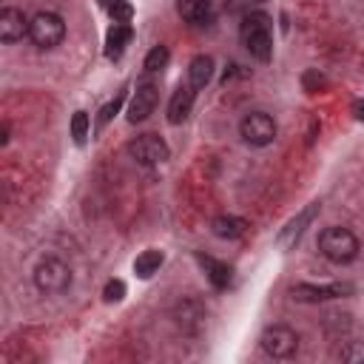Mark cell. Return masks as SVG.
I'll list each match as a JSON object with an SVG mask.
<instances>
[{
    "label": "cell",
    "mask_w": 364,
    "mask_h": 364,
    "mask_svg": "<svg viewBox=\"0 0 364 364\" xmlns=\"http://www.w3.org/2000/svg\"><path fill=\"white\" fill-rule=\"evenodd\" d=\"M239 37H242L245 48L256 60H262V63L270 60V54H273V34H270V17L264 11L245 14V20L239 26Z\"/></svg>",
    "instance_id": "6da1fadb"
},
{
    "label": "cell",
    "mask_w": 364,
    "mask_h": 364,
    "mask_svg": "<svg viewBox=\"0 0 364 364\" xmlns=\"http://www.w3.org/2000/svg\"><path fill=\"white\" fill-rule=\"evenodd\" d=\"M318 250L324 259H330L336 264H347L358 256V239L353 230L333 225V228H324L318 233Z\"/></svg>",
    "instance_id": "7a4b0ae2"
},
{
    "label": "cell",
    "mask_w": 364,
    "mask_h": 364,
    "mask_svg": "<svg viewBox=\"0 0 364 364\" xmlns=\"http://www.w3.org/2000/svg\"><path fill=\"white\" fill-rule=\"evenodd\" d=\"M28 37H31V43L37 48H54L65 37V23L54 11H37L28 20Z\"/></svg>",
    "instance_id": "3957f363"
},
{
    "label": "cell",
    "mask_w": 364,
    "mask_h": 364,
    "mask_svg": "<svg viewBox=\"0 0 364 364\" xmlns=\"http://www.w3.org/2000/svg\"><path fill=\"white\" fill-rule=\"evenodd\" d=\"M34 284H37V290L57 296V293L68 290V284H71V270H68L65 262L48 256V259H43V262L34 267Z\"/></svg>",
    "instance_id": "277c9868"
},
{
    "label": "cell",
    "mask_w": 364,
    "mask_h": 364,
    "mask_svg": "<svg viewBox=\"0 0 364 364\" xmlns=\"http://www.w3.org/2000/svg\"><path fill=\"white\" fill-rule=\"evenodd\" d=\"M239 134H242V139H245L247 145L264 148V145H270V142L276 139V122H273V117L264 114V111H250V114L242 119Z\"/></svg>",
    "instance_id": "5b68a950"
},
{
    "label": "cell",
    "mask_w": 364,
    "mask_h": 364,
    "mask_svg": "<svg viewBox=\"0 0 364 364\" xmlns=\"http://www.w3.org/2000/svg\"><path fill=\"white\" fill-rule=\"evenodd\" d=\"M128 154H131L139 165H159V162L168 159L171 151H168V145H165L162 136H156V134H142V136H136V139L128 142Z\"/></svg>",
    "instance_id": "8992f818"
},
{
    "label": "cell",
    "mask_w": 364,
    "mask_h": 364,
    "mask_svg": "<svg viewBox=\"0 0 364 364\" xmlns=\"http://www.w3.org/2000/svg\"><path fill=\"white\" fill-rule=\"evenodd\" d=\"M296 347H299V336L284 324H273L262 333V350L273 358H290Z\"/></svg>",
    "instance_id": "52a82bcc"
},
{
    "label": "cell",
    "mask_w": 364,
    "mask_h": 364,
    "mask_svg": "<svg viewBox=\"0 0 364 364\" xmlns=\"http://www.w3.org/2000/svg\"><path fill=\"white\" fill-rule=\"evenodd\" d=\"M156 85H151V82H145V85H139L136 91H134V97H131V105H128V122H142V119H148L151 114H154V108H156Z\"/></svg>",
    "instance_id": "ba28073f"
},
{
    "label": "cell",
    "mask_w": 364,
    "mask_h": 364,
    "mask_svg": "<svg viewBox=\"0 0 364 364\" xmlns=\"http://www.w3.org/2000/svg\"><path fill=\"white\" fill-rule=\"evenodd\" d=\"M23 34H28V20L23 17L20 9L6 6L0 11V40L3 43H17Z\"/></svg>",
    "instance_id": "9c48e42d"
},
{
    "label": "cell",
    "mask_w": 364,
    "mask_h": 364,
    "mask_svg": "<svg viewBox=\"0 0 364 364\" xmlns=\"http://www.w3.org/2000/svg\"><path fill=\"white\" fill-rule=\"evenodd\" d=\"M193 100H196V88L193 85H179L173 91L171 102H168V122H173V125L185 122L191 108H193Z\"/></svg>",
    "instance_id": "30bf717a"
},
{
    "label": "cell",
    "mask_w": 364,
    "mask_h": 364,
    "mask_svg": "<svg viewBox=\"0 0 364 364\" xmlns=\"http://www.w3.org/2000/svg\"><path fill=\"white\" fill-rule=\"evenodd\" d=\"M347 284H327V287H313V284H296L293 287V299L299 301H324V299H336L341 293H347Z\"/></svg>",
    "instance_id": "8fae6325"
},
{
    "label": "cell",
    "mask_w": 364,
    "mask_h": 364,
    "mask_svg": "<svg viewBox=\"0 0 364 364\" xmlns=\"http://www.w3.org/2000/svg\"><path fill=\"white\" fill-rule=\"evenodd\" d=\"M131 26L128 23H114L108 28V37H105V57L108 60H119V54L125 51V46L131 43Z\"/></svg>",
    "instance_id": "7c38bea8"
},
{
    "label": "cell",
    "mask_w": 364,
    "mask_h": 364,
    "mask_svg": "<svg viewBox=\"0 0 364 364\" xmlns=\"http://www.w3.org/2000/svg\"><path fill=\"white\" fill-rule=\"evenodd\" d=\"M179 14L188 23H208L213 17V0H179Z\"/></svg>",
    "instance_id": "4fadbf2b"
},
{
    "label": "cell",
    "mask_w": 364,
    "mask_h": 364,
    "mask_svg": "<svg viewBox=\"0 0 364 364\" xmlns=\"http://www.w3.org/2000/svg\"><path fill=\"white\" fill-rule=\"evenodd\" d=\"M210 74H213V60H210L208 54H196V57L191 60V65H188V80H191V85H193V88H205L208 80H210Z\"/></svg>",
    "instance_id": "5bb4252c"
},
{
    "label": "cell",
    "mask_w": 364,
    "mask_h": 364,
    "mask_svg": "<svg viewBox=\"0 0 364 364\" xmlns=\"http://www.w3.org/2000/svg\"><path fill=\"white\" fill-rule=\"evenodd\" d=\"M210 228H213V233H216L219 239H239V236H245L247 222L239 219V216H216V219L210 222Z\"/></svg>",
    "instance_id": "9a60e30c"
},
{
    "label": "cell",
    "mask_w": 364,
    "mask_h": 364,
    "mask_svg": "<svg viewBox=\"0 0 364 364\" xmlns=\"http://www.w3.org/2000/svg\"><path fill=\"white\" fill-rule=\"evenodd\" d=\"M159 267H162V253L159 250H142L136 256V262H134V273L139 279H151Z\"/></svg>",
    "instance_id": "2e32d148"
},
{
    "label": "cell",
    "mask_w": 364,
    "mask_h": 364,
    "mask_svg": "<svg viewBox=\"0 0 364 364\" xmlns=\"http://www.w3.org/2000/svg\"><path fill=\"white\" fill-rule=\"evenodd\" d=\"M199 262H202L208 279L213 282V287H219V290L228 287V282H230V267H228L225 262H216V259H210V256H199Z\"/></svg>",
    "instance_id": "e0dca14e"
},
{
    "label": "cell",
    "mask_w": 364,
    "mask_h": 364,
    "mask_svg": "<svg viewBox=\"0 0 364 364\" xmlns=\"http://www.w3.org/2000/svg\"><path fill=\"white\" fill-rule=\"evenodd\" d=\"M316 213H318V205H310V208H307V210H304L299 219H293V222H290V225L282 230V242H284V245H290L293 239H299V236H301V230H304V225H307V222H310Z\"/></svg>",
    "instance_id": "ac0fdd59"
},
{
    "label": "cell",
    "mask_w": 364,
    "mask_h": 364,
    "mask_svg": "<svg viewBox=\"0 0 364 364\" xmlns=\"http://www.w3.org/2000/svg\"><path fill=\"white\" fill-rule=\"evenodd\" d=\"M168 60H171L168 48H165V46H154V48L148 51V57H145V71H162V68L168 65Z\"/></svg>",
    "instance_id": "d6986e66"
},
{
    "label": "cell",
    "mask_w": 364,
    "mask_h": 364,
    "mask_svg": "<svg viewBox=\"0 0 364 364\" xmlns=\"http://www.w3.org/2000/svg\"><path fill=\"white\" fill-rule=\"evenodd\" d=\"M71 136H74L77 145L85 142V136H88V114H85V111H77V114L71 117Z\"/></svg>",
    "instance_id": "ffe728a7"
},
{
    "label": "cell",
    "mask_w": 364,
    "mask_h": 364,
    "mask_svg": "<svg viewBox=\"0 0 364 364\" xmlns=\"http://www.w3.org/2000/svg\"><path fill=\"white\" fill-rule=\"evenodd\" d=\"M341 361H347V364H364V341H350L341 350Z\"/></svg>",
    "instance_id": "44dd1931"
},
{
    "label": "cell",
    "mask_w": 364,
    "mask_h": 364,
    "mask_svg": "<svg viewBox=\"0 0 364 364\" xmlns=\"http://www.w3.org/2000/svg\"><path fill=\"white\" fill-rule=\"evenodd\" d=\"M108 14H111L114 23H128L131 14H134V9H131V3H125V0H114V6L108 9Z\"/></svg>",
    "instance_id": "7402d4cb"
},
{
    "label": "cell",
    "mask_w": 364,
    "mask_h": 364,
    "mask_svg": "<svg viewBox=\"0 0 364 364\" xmlns=\"http://www.w3.org/2000/svg\"><path fill=\"white\" fill-rule=\"evenodd\" d=\"M125 296V282L122 279H111L105 287H102V299L105 301H119Z\"/></svg>",
    "instance_id": "603a6c76"
},
{
    "label": "cell",
    "mask_w": 364,
    "mask_h": 364,
    "mask_svg": "<svg viewBox=\"0 0 364 364\" xmlns=\"http://www.w3.org/2000/svg\"><path fill=\"white\" fill-rule=\"evenodd\" d=\"M122 100H125V94L119 91L114 102H108V105H102V111H100V117H97V128H102V125H105V122H108V119H111V117H114V114L119 111V105H122Z\"/></svg>",
    "instance_id": "cb8c5ba5"
},
{
    "label": "cell",
    "mask_w": 364,
    "mask_h": 364,
    "mask_svg": "<svg viewBox=\"0 0 364 364\" xmlns=\"http://www.w3.org/2000/svg\"><path fill=\"white\" fill-rule=\"evenodd\" d=\"M353 111H355V119H364V102H355Z\"/></svg>",
    "instance_id": "d4e9b609"
}]
</instances>
